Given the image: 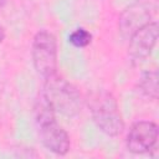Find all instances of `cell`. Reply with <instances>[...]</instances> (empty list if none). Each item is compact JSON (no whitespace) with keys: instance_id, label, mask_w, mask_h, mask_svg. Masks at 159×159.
Masks as SVG:
<instances>
[{"instance_id":"obj_1","label":"cell","mask_w":159,"mask_h":159,"mask_svg":"<svg viewBox=\"0 0 159 159\" xmlns=\"http://www.w3.org/2000/svg\"><path fill=\"white\" fill-rule=\"evenodd\" d=\"M41 96L56 113L67 118L77 117L84 106L78 88L57 72L43 80Z\"/></svg>"},{"instance_id":"obj_2","label":"cell","mask_w":159,"mask_h":159,"mask_svg":"<svg viewBox=\"0 0 159 159\" xmlns=\"http://www.w3.org/2000/svg\"><path fill=\"white\" fill-rule=\"evenodd\" d=\"M35 120L41 144L56 155H66L71 149V138L63 127L58 124L56 112L41 94L35 104Z\"/></svg>"},{"instance_id":"obj_3","label":"cell","mask_w":159,"mask_h":159,"mask_svg":"<svg viewBox=\"0 0 159 159\" xmlns=\"http://www.w3.org/2000/svg\"><path fill=\"white\" fill-rule=\"evenodd\" d=\"M91 117L96 127L108 137H118L124 132V120L116 97L106 91L98 89L87 99Z\"/></svg>"},{"instance_id":"obj_4","label":"cell","mask_w":159,"mask_h":159,"mask_svg":"<svg viewBox=\"0 0 159 159\" xmlns=\"http://www.w3.org/2000/svg\"><path fill=\"white\" fill-rule=\"evenodd\" d=\"M31 60L36 73L45 80L57 72L58 45L56 36L48 30H39L31 43Z\"/></svg>"},{"instance_id":"obj_5","label":"cell","mask_w":159,"mask_h":159,"mask_svg":"<svg viewBox=\"0 0 159 159\" xmlns=\"http://www.w3.org/2000/svg\"><path fill=\"white\" fill-rule=\"evenodd\" d=\"M159 0H134L118 17V32L122 39L128 40L137 30L154 21L158 14Z\"/></svg>"},{"instance_id":"obj_6","label":"cell","mask_w":159,"mask_h":159,"mask_svg":"<svg viewBox=\"0 0 159 159\" xmlns=\"http://www.w3.org/2000/svg\"><path fill=\"white\" fill-rule=\"evenodd\" d=\"M159 37V24L152 21L137 30L128 40V60L133 66L147 61L152 55Z\"/></svg>"},{"instance_id":"obj_7","label":"cell","mask_w":159,"mask_h":159,"mask_svg":"<svg viewBox=\"0 0 159 159\" xmlns=\"http://www.w3.org/2000/svg\"><path fill=\"white\" fill-rule=\"evenodd\" d=\"M159 137L158 124L153 120L134 122L125 137V148L133 154H145L157 147Z\"/></svg>"},{"instance_id":"obj_8","label":"cell","mask_w":159,"mask_h":159,"mask_svg":"<svg viewBox=\"0 0 159 159\" xmlns=\"http://www.w3.org/2000/svg\"><path fill=\"white\" fill-rule=\"evenodd\" d=\"M158 71L157 70H148L142 72L140 77L138 78V89L143 96L152 101L158 99Z\"/></svg>"},{"instance_id":"obj_9","label":"cell","mask_w":159,"mask_h":159,"mask_svg":"<svg viewBox=\"0 0 159 159\" xmlns=\"http://www.w3.org/2000/svg\"><path fill=\"white\" fill-rule=\"evenodd\" d=\"M68 42L76 48H84L92 42V34L84 27H78L68 35Z\"/></svg>"},{"instance_id":"obj_10","label":"cell","mask_w":159,"mask_h":159,"mask_svg":"<svg viewBox=\"0 0 159 159\" xmlns=\"http://www.w3.org/2000/svg\"><path fill=\"white\" fill-rule=\"evenodd\" d=\"M5 37H6V30H5V27L2 25H0V45L4 42Z\"/></svg>"},{"instance_id":"obj_11","label":"cell","mask_w":159,"mask_h":159,"mask_svg":"<svg viewBox=\"0 0 159 159\" xmlns=\"http://www.w3.org/2000/svg\"><path fill=\"white\" fill-rule=\"evenodd\" d=\"M7 2H9V0H0V10L4 9L7 5Z\"/></svg>"}]
</instances>
